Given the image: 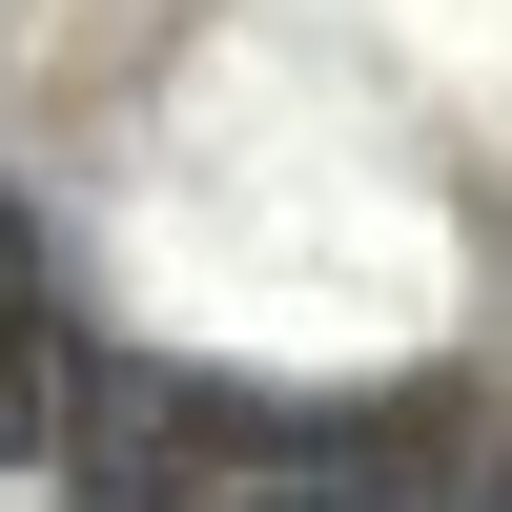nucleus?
<instances>
[{
    "label": "nucleus",
    "mask_w": 512,
    "mask_h": 512,
    "mask_svg": "<svg viewBox=\"0 0 512 512\" xmlns=\"http://www.w3.org/2000/svg\"><path fill=\"white\" fill-rule=\"evenodd\" d=\"M431 390H246V369H164V349H103L62 410V492L82 512H246V492H308L349 451H390Z\"/></svg>",
    "instance_id": "1"
},
{
    "label": "nucleus",
    "mask_w": 512,
    "mask_h": 512,
    "mask_svg": "<svg viewBox=\"0 0 512 512\" xmlns=\"http://www.w3.org/2000/svg\"><path fill=\"white\" fill-rule=\"evenodd\" d=\"M82 369H103V328H82V287H62V226L0 185V472H62Z\"/></svg>",
    "instance_id": "2"
}]
</instances>
